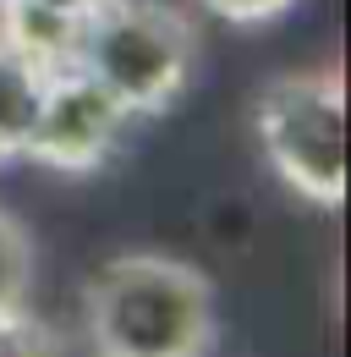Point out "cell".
Returning <instances> with one entry per match:
<instances>
[{
  "instance_id": "obj_1",
  "label": "cell",
  "mask_w": 351,
  "mask_h": 357,
  "mask_svg": "<svg viewBox=\"0 0 351 357\" xmlns=\"http://www.w3.org/2000/svg\"><path fill=\"white\" fill-rule=\"evenodd\" d=\"M214 330L209 275L176 253H116L83 286V335L93 357H209Z\"/></svg>"
},
{
  "instance_id": "obj_2",
  "label": "cell",
  "mask_w": 351,
  "mask_h": 357,
  "mask_svg": "<svg viewBox=\"0 0 351 357\" xmlns=\"http://www.w3.org/2000/svg\"><path fill=\"white\" fill-rule=\"evenodd\" d=\"M66 66L93 77L132 121H143L187 93L198 66V28L171 0H104L77 22Z\"/></svg>"
},
{
  "instance_id": "obj_3",
  "label": "cell",
  "mask_w": 351,
  "mask_h": 357,
  "mask_svg": "<svg viewBox=\"0 0 351 357\" xmlns=\"http://www.w3.org/2000/svg\"><path fill=\"white\" fill-rule=\"evenodd\" d=\"M253 137L297 198L341 209L346 198V77L341 66L280 72L253 99Z\"/></svg>"
},
{
  "instance_id": "obj_4",
  "label": "cell",
  "mask_w": 351,
  "mask_h": 357,
  "mask_svg": "<svg viewBox=\"0 0 351 357\" xmlns=\"http://www.w3.org/2000/svg\"><path fill=\"white\" fill-rule=\"evenodd\" d=\"M127 132L132 116L93 77H83L77 66H55L44 77V99L22 160H33L55 176H88L127 143Z\"/></svg>"
},
{
  "instance_id": "obj_5",
  "label": "cell",
  "mask_w": 351,
  "mask_h": 357,
  "mask_svg": "<svg viewBox=\"0 0 351 357\" xmlns=\"http://www.w3.org/2000/svg\"><path fill=\"white\" fill-rule=\"evenodd\" d=\"M93 6H104V0H6L0 6V39L39 66H66L72 33Z\"/></svg>"
},
{
  "instance_id": "obj_6",
  "label": "cell",
  "mask_w": 351,
  "mask_h": 357,
  "mask_svg": "<svg viewBox=\"0 0 351 357\" xmlns=\"http://www.w3.org/2000/svg\"><path fill=\"white\" fill-rule=\"evenodd\" d=\"M49 72L55 66H39V61H28L22 50H11L0 39V165L6 160H22Z\"/></svg>"
},
{
  "instance_id": "obj_7",
  "label": "cell",
  "mask_w": 351,
  "mask_h": 357,
  "mask_svg": "<svg viewBox=\"0 0 351 357\" xmlns=\"http://www.w3.org/2000/svg\"><path fill=\"white\" fill-rule=\"evenodd\" d=\"M33 269H39L33 231L11 209H0V319L28 313V303H33Z\"/></svg>"
},
{
  "instance_id": "obj_8",
  "label": "cell",
  "mask_w": 351,
  "mask_h": 357,
  "mask_svg": "<svg viewBox=\"0 0 351 357\" xmlns=\"http://www.w3.org/2000/svg\"><path fill=\"white\" fill-rule=\"evenodd\" d=\"M0 357H66L55 324H44L39 313H11L0 319Z\"/></svg>"
},
{
  "instance_id": "obj_9",
  "label": "cell",
  "mask_w": 351,
  "mask_h": 357,
  "mask_svg": "<svg viewBox=\"0 0 351 357\" xmlns=\"http://www.w3.org/2000/svg\"><path fill=\"white\" fill-rule=\"evenodd\" d=\"M198 6L231 28H263V22H280L286 11H297V0H198Z\"/></svg>"
},
{
  "instance_id": "obj_10",
  "label": "cell",
  "mask_w": 351,
  "mask_h": 357,
  "mask_svg": "<svg viewBox=\"0 0 351 357\" xmlns=\"http://www.w3.org/2000/svg\"><path fill=\"white\" fill-rule=\"evenodd\" d=\"M0 6H6V0H0Z\"/></svg>"
}]
</instances>
